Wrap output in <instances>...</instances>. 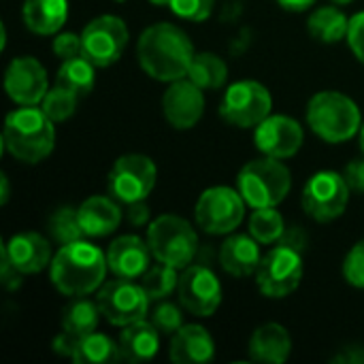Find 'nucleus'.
Listing matches in <instances>:
<instances>
[{
  "label": "nucleus",
  "instance_id": "20",
  "mask_svg": "<svg viewBox=\"0 0 364 364\" xmlns=\"http://www.w3.org/2000/svg\"><path fill=\"white\" fill-rule=\"evenodd\" d=\"M168 356L177 364L209 363L215 356V343L207 328L198 324H188L173 335Z\"/></svg>",
  "mask_w": 364,
  "mask_h": 364
},
{
  "label": "nucleus",
  "instance_id": "35",
  "mask_svg": "<svg viewBox=\"0 0 364 364\" xmlns=\"http://www.w3.org/2000/svg\"><path fill=\"white\" fill-rule=\"evenodd\" d=\"M149 322L158 328L160 335H175L183 326V314L177 305L168 301H158V305L149 311Z\"/></svg>",
  "mask_w": 364,
  "mask_h": 364
},
{
  "label": "nucleus",
  "instance_id": "24",
  "mask_svg": "<svg viewBox=\"0 0 364 364\" xmlns=\"http://www.w3.org/2000/svg\"><path fill=\"white\" fill-rule=\"evenodd\" d=\"M77 211L85 237H107L115 232L122 222V211L109 196H92Z\"/></svg>",
  "mask_w": 364,
  "mask_h": 364
},
{
  "label": "nucleus",
  "instance_id": "28",
  "mask_svg": "<svg viewBox=\"0 0 364 364\" xmlns=\"http://www.w3.org/2000/svg\"><path fill=\"white\" fill-rule=\"evenodd\" d=\"M98 318V303H92L83 296H73V301L62 309V331L75 337H85L96 331Z\"/></svg>",
  "mask_w": 364,
  "mask_h": 364
},
{
  "label": "nucleus",
  "instance_id": "14",
  "mask_svg": "<svg viewBox=\"0 0 364 364\" xmlns=\"http://www.w3.org/2000/svg\"><path fill=\"white\" fill-rule=\"evenodd\" d=\"M179 303L192 316L207 318L213 316L222 303V286L218 275L205 264L186 267L177 284Z\"/></svg>",
  "mask_w": 364,
  "mask_h": 364
},
{
  "label": "nucleus",
  "instance_id": "2",
  "mask_svg": "<svg viewBox=\"0 0 364 364\" xmlns=\"http://www.w3.org/2000/svg\"><path fill=\"white\" fill-rule=\"evenodd\" d=\"M107 254L85 241H73L58 250L51 260V284L64 296H87L102 286Z\"/></svg>",
  "mask_w": 364,
  "mask_h": 364
},
{
  "label": "nucleus",
  "instance_id": "42",
  "mask_svg": "<svg viewBox=\"0 0 364 364\" xmlns=\"http://www.w3.org/2000/svg\"><path fill=\"white\" fill-rule=\"evenodd\" d=\"M77 341H79V337H75V335H70V333L62 331V333H60V335L53 339L51 348H53V352H55V354L73 358V354H75V348H77Z\"/></svg>",
  "mask_w": 364,
  "mask_h": 364
},
{
  "label": "nucleus",
  "instance_id": "11",
  "mask_svg": "<svg viewBox=\"0 0 364 364\" xmlns=\"http://www.w3.org/2000/svg\"><path fill=\"white\" fill-rule=\"evenodd\" d=\"M149 301L151 299L143 286H136L134 279L122 277L107 282L96 296L100 314L115 326H128L145 320L149 316Z\"/></svg>",
  "mask_w": 364,
  "mask_h": 364
},
{
  "label": "nucleus",
  "instance_id": "8",
  "mask_svg": "<svg viewBox=\"0 0 364 364\" xmlns=\"http://www.w3.org/2000/svg\"><path fill=\"white\" fill-rule=\"evenodd\" d=\"M156 175L158 171L151 158L143 154H126L117 158L115 164L111 166L107 188L115 200L130 205L136 200H145L149 196V192L156 186Z\"/></svg>",
  "mask_w": 364,
  "mask_h": 364
},
{
  "label": "nucleus",
  "instance_id": "15",
  "mask_svg": "<svg viewBox=\"0 0 364 364\" xmlns=\"http://www.w3.org/2000/svg\"><path fill=\"white\" fill-rule=\"evenodd\" d=\"M4 90L9 98L17 105H38L45 94L49 92L47 87V73L43 64L30 55L15 58L6 73H4Z\"/></svg>",
  "mask_w": 364,
  "mask_h": 364
},
{
  "label": "nucleus",
  "instance_id": "31",
  "mask_svg": "<svg viewBox=\"0 0 364 364\" xmlns=\"http://www.w3.org/2000/svg\"><path fill=\"white\" fill-rule=\"evenodd\" d=\"M286 226H284V218L279 215V211H275V207H260L254 209L252 218H250V235L262 243H279V239L284 237Z\"/></svg>",
  "mask_w": 364,
  "mask_h": 364
},
{
  "label": "nucleus",
  "instance_id": "40",
  "mask_svg": "<svg viewBox=\"0 0 364 364\" xmlns=\"http://www.w3.org/2000/svg\"><path fill=\"white\" fill-rule=\"evenodd\" d=\"M343 177L350 186L352 192H358V194H364V156L363 158H356L352 160L346 171H343Z\"/></svg>",
  "mask_w": 364,
  "mask_h": 364
},
{
  "label": "nucleus",
  "instance_id": "51",
  "mask_svg": "<svg viewBox=\"0 0 364 364\" xmlns=\"http://www.w3.org/2000/svg\"><path fill=\"white\" fill-rule=\"evenodd\" d=\"M115 2H124V0H115Z\"/></svg>",
  "mask_w": 364,
  "mask_h": 364
},
{
  "label": "nucleus",
  "instance_id": "3",
  "mask_svg": "<svg viewBox=\"0 0 364 364\" xmlns=\"http://www.w3.org/2000/svg\"><path fill=\"white\" fill-rule=\"evenodd\" d=\"M55 130L53 122L36 109V105H23L6 115L2 130L4 149L26 164H36L53 151Z\"/></svg>",
  "mask_w": 364,
  "mask_h": 364
},
{
  "label": "nucleus",
  "instance_id": "39",
  "mask_svg": "<svg viewBox=\"0 0 364 364\" xmlns=\"http://www.w3.org/2000/svg\"><path fill=\"white\" fill-rule=\"evenodd\" d=\"M348 43H350L354 55L364 64V11L363 13H356V15L350 19Z\"/></svg>",
  "mask_w": 364,
  "mask_h": 364
},
{
  "label": "nucleus",
  "instance_id": "9",
  "mask_svg": "<svg viewBox=\"0 0 364 364\" xmlns=\"http://www.w3.org/2000/svg\"><path fill=\"white\" fill-rule=\"evenodd\" d=\"M271 92L258 81L232 83L220 105V115L237 128H254L271 115Z\"/></svg>",
  "mask_w": 364,
  "mask_h": 364
},
{
  "label": "nucleus",
  "instance_id": "10",
  "mask_svg": "<svg viewBox=\"0 0 364 364\" xmlns=\"http://www.w3.org/2000/svg\"><path fill=\"white\" fill-rule=\"evenodd\" d=\"M196 224L209 235H228L243 222L245 200L239 190L215 186L200 194L196 209Z\"/></svg>",
  "mask_w": 364,
  "mask_h": 364
},
{
  "label": "nucleus",
  "instance_id": "1",
  "mask_svg": "<svg viewBox=\"0 0 364 364\" xmlns=\"http://www.w3.org/2000/svg\"><path fill=\"white\" fill-rule=\"evenodd\" d=\"M136 55L151 79L173 83L188 75L196 53L190 36L179 26L160 21L143 30L136 43Z\"/></svg>",
  "mask_w": 364,
  "mask_h": 364
},
{
  "label": "nucleus",
  "instance_id": "22",
  "mask_svg": "<svg viewBox=\"0 0 364 364\" xmlns=\"http://www.w3.org/2000/svg\"><path fill=\"white\" fill-rule=\"evenodd\" d=\"M117 346H119L122 360H128L132 364L147 363L160 350V333L151 322L139 320L134 324L124 326Z\"/></svg>",
  "mask_w": 364,
  "mask_h": 364
},
{
  "label": "nucleus",
  "instance_id": "25",
  "mask_svg": "<svg viewBox=\"0 0 364 364\" xmlns=\"http://www.w3.org/2000/svg\"><path fill=\"white\" fill-rule=\"evenodd\" d=\"M68 17V0H26L23 23L34 34H55Z\"/></svg>",
  "mask_w": 364,
  "mask_h": 364
},
{
  "label": "nucleus",
  "instance_id": "4",
  "mask_svg": "<svg viewBox=\"0 0 364 364\" xmlns=\"http://www.w3.org/2000/svg\"><path fill=\"white\" fill-rule=\"evenodd\" d=\"M358 105L341 92H318L307 105L309 128L326 143H343L360 130Z\"/></svg>",
  "mask_w": 364,
  "mask_h": 364
},
{
  "label": "nucleus",
  "instance_id": "32",
  "mask_svg": "<svg viewBox=\"0 0 364 364\" xmlns=\"http://www.w3.org/2000/svg\"><path fill=\"white\" fill-rule=\"evenodd\" d=\"M141 286L143 290L147 292V296L151 301H162L166 299L179 284V275H177V269L168 267V264H156V267H149L147 273L141 277Z\"/></svg>",
  "mask_w": 364,
  "mask_h": 364
},
{
  "label": "nucleus",
  "instance_id": "37",
  "mask_svg": "<svg viewBox=\"0 0 364 364\" xmlns=\"http://www.w3.org/2000/svg\"><path fill=\"white\" fill-rule=\"evenodd\" d=\"M343 277L348 279L350 286L364 290V239L358 241L350 254L346 256L343 262Z\"/></svg>",
  "mask_w": 364,
  "mask_h": 364
},
{
  "label": "nucleus",
  "instance_id": "19",
  "mask_svg": "<svg viewBox=\"0 0 364 364\" xmlns=\"http://www.w3.org/2000/svg\"><path fill=\"white\" fill-rule=\"evenodd\" d=\"M9 260L21 275L41 273L47 264H51V247L49 241L38 232H21L9 239L2 245Z\"/></svg>",
  "mask_w": 364,
  "mask_h": 364
},
{
  "label": "nucleus",
  "instance_id": "33",
  "mask_svg": "<svg viewBox=\"0 0 364 364\" xmlns=\"http://www.w3.org/2000/svg\"><path fill=\"white\" fill-rule=\"evenodd\" d=\"M49 235L60 245L79 241L83 237V228H81V222H79V211L70 209V207L58 209L49 218Z\"/></svg>",
  "mask_w": 364,
  "mask_h": 364
},
{
  "label": "nucleus",
  "instance_id": "46",
  "mask_svg": "<svg viewBox=\"0 0 364 364\" xmlns=\"http://www.w3.org/2000/svg\"><path fill=\"white\" fill-rule=\"evenodd\" d=\"M286 11H294V13H301V11H307L309 6L316 4V0H277Z\"/></svg>",
  "mask_w": 364,
  "mask_h": 364
},
{
  "label": "nucleus",
  "instance_id": "26",
  "mask_svg": "<svg viewBox=\"0 0 364 364\" xmlns=\"http://www.w3.org/2000/svg\"><path fill=\"white\" fill-rule=\"evenodd\" d=\"M348 28H350V19L337 6H320L307 19L309 34L326 45L339 43L343 36H348Z\"/></svg>",
  "mask_w": 364,
  "mask_h": 364
},
{
  "label": "nucleus",
  "instance_id": "44",
  "mask_svg": "<svg viewBox=\"0 0 364 364\" xmlns=\"http://www.w3.org/2000/svg\"><path fill=\"white\" fill-rule=\"evenodd\" d=\"M335 364H364V348L360 346H350V348H343L335 358Z\"/></svg>",
  "mask_w": 364,
  "mask_h": 364
},
{
  "label": "nucleus",
  "instance_id": "45",
  "mask_svg": "<svg viewBox=\"0 0 364 364\" xmlns=\"http://www.w3.org/2000/svg\"><path fill=\"white\" fill-rule=\"evenodd\" d=\"M279 243L290 245V247H294V250L303 252V250H305V245H307V237H305V232H303L299 226H294V228H290V230H286V232H284V237L279 239Z\"/></svg>",
  "mask_w": 364,
  "mask_h": 364
},
{
  "label": "nucleus",
  "instance_id": "36",
  "mask_svg": "<svg viewBox=\"0 0 364 364\" xmlns=\"http://www.w3.org/2000/svg\"><path fill=\"white\" fill-rule=\"evenodd\" d=\"M168 9L188 21H203L213 11V0H168Z\"/></svg>",
  "mask_w": 364,
  "mask_h": 364
},
{
  "label": "nucleus",
  "instance_id": "38",
  "mask_svg": "<svg viewBox=\"0 0 364 364\" xmlns=\"http://www.w3.org/2000/svg\"><path fill=\"white\" fill-rule=\"evenodd\" d=\"M53 53L62 60H70V58L81 55V36H77L73 32H64V34L55 36Z\"/></svg>",
  "mask_w": 364,
  "mask_h": 364
},
{
  "label": "nucleus",
  "instance_id": "41",
  "mask_svg": "<svg viewBox=\"0 0 364 364\" xmlns=\"http://www.w3.org/2000/svg\"><path fill=\"white\" fill-rule=\"evenodd\" d=\"M0 256H2V260H0V282H2V286H4L6 290L19 288V284H21L19 275H21V273L13 267V262L9 260L4 247H0Z\"/></svg>",
  "mask_w": 364,
  "mask_h": 364
},
{
  "label": "nucleus",
  "instance_id": "21",
  "mask_svg": "<svg viewBox=\"0 0 364 364\" xmlns=\"http://www.w3.org/2000/svg\"><path fill=\"white\" fill-rule=\"evenodd\" d=\"M250 358L256 363L282 364L292 352V339L282 324H264L254 331L250 339Z\"/></svg>",
  "mask_w": 364,
  "mask_h": 364
},
{
  "label": "nucleus",
  "instance_id": "29",
  "mask_svg": "<svg viewBox=\"0 0 364 364\" xmlns=\"http://www.w3.org/2000/svg\"><path fill=\"white\" fill-rule=\"evenodd\" d=\"M119 358V346L96 331L85 337H79L73 354V360L77 364H111L117 363Z\"/></svg>",
  "mask_w": 364,
  "mask_h": 364
},
{
  "label": "nucleus",
  "instance_id": "23",
  "mask_svg": "<svg viewBox=\"0 0 364 364\" xmlns=\"http://www.w3.org/2000/svg\"><path fill=\"white\" fill-rule=\"evenodd\" d=\"M260 247L258 241L250 235H232L224 241L220 252V262L226 273L235 277H247L258 271L260 267Z\"/></svg>",
  "mask_w": 364,
  "mask_h": 364
},
{
  "label": "nucleus",
  "instance_id": "7",
  "mask_svg": "<svg viewBox=\"0 0 364 364\" xmlns=\"http://www.w3.org/2000/svg\"><path fill=\"white\" fill-rule=\"evenodd\" d=\"M303 279V256L299 250L279 243L267 252L256 271V284L269 299H284L292 294Z\"/></svg>",
  "mask_w": 364,
  "mask_h": 364
},
{
  "label": "nucleus",
  "instance_id": "47",
  "mask_svg": "<svg viewBox=\"0 0 364 364\" xmlns=\"http://www.w3.org/2000/svg\"><path fill=\"white\" fill-rule=\"evenodd\" d=\"M0 188H2V190H0V203L6 205V203H9V192H11V190H9V177H6V175H0Z\"/></svg>",
  "mask_w": 364,
  "mask_h": 364
},
{
  "label": "nucleus",
  "instance_id": "18",
  "mask_svg": "<svg viewBox=\"0 0 364 364\" xmlns=\"http://www.w3.org/2000/svg\"><path fill=\"white\" fill-rule=\"evenodd\" d=\"M149 243L136 235H124L115 239L107 250V262L115 277L122 279H139L147 273L151 262Z\"/></svg>",
  "mask_w": 364,
  "mask_h": 364
},
{
  "label": "nucleus",
  "instance_id": "12",
  "mask_svg": "<svg viewBox=\"0 0 364 364\" xmlns=\"http://www.w3.org/2000/svg\"><path fill=\"white\" fill-rule=\"evenodd\" d=\"M128 45V28L115 15L92 19L81 32V55L94 66L105 68L115 64Z\"/></svg>",
  "mask_w": 364,
  "mask_h": 364
},
{
  "label": "nucleus",
  "instance_id": "50",
  "mask_svg": "<svg viewBox=\"0 0 364 364\" xmlns=\"http://www.w3.org/2000/svg\"><path fill=\"white\" fill-rule=\"evenodd\" d=\"M333 2H337V4H350L352 0H333Z\"/></svg>",
  "mask_w": 364,
  "mask_h": 364
},
{
  "label": "nucleus",
  "instance_id": "27",
  "mask_svg": "<svg viewBox=\"0 0 364 364\" xmlns=\"http://www.w3.org/2000/svg\"><path fill=\"white\" fill-rule=\"evenodd\" d=\"M94 64L85 60L83 55L62 60V66L55 77V85L77 94L79 98H85L94 90Z\"/></svg>",
  "mask_w": 364,
  "mask_h": 364
},
{
  "label": "nucleus",
  "instance_id": "43",
  "mask_svg": "<svg viewBox=\"0 0 364 364\" xmlns=\"http://www.w3.org/2000/svg\"><path fill=\"white\" fill-rule=\"evenodd\" d=\"M126 215H128V222L132 226H145L147 220H149V207L143 200L130 203L128 209H126Z\"/></svg>",
  "mask_w": 364,
  "mask_h": 364
},
{
  "label": "nucleus",
  "instance_id": "13",
  "mask_svg": "<svg viewBox=\"0 0 364 364\" xmlns=\"http://www.w3.org/2000/svg\"><path fill=\"white\" fill-rule=\"evenodd\" d=\"M350 186L343 175L335 171L316 173L303 190V209L316 222H333L343 215L350 200Z\"/></svg>",
  "mask_w": 364,
  "mask_h": 364
},
{
  "label": "nucleus",
  "instance_id": "6",
  "mask_svg": "<svg viewBox=\"0 0 364 364\" xmlns=\"http://www.w3.org/2000/svg\"><path fill=\"white\" fill-rule=\"evenodd\" d=\"M147 243L154 258L177 271L190 267L198 252V237L192 224L179 215H160L147 228Z\"/></svg>",
  "mask_w": 364,
  "mask_h": 364
},
{
  "label": "nucleus",
  "instance_id": "48",
  "mask_svg": "<svg viewBox=\"0 0 364 364\" xmlns=\"http://www.w3.org/2000/svg\"><path fill=\"white\" fill-rule=\"evenodd\" d=\"M151 4H158V6H168V0H149Z\"/></svg>",
  "mask_w": 364,
  "mask_h": 364
},
{
  "label": "nucleus",
  "instance_id": "17",
  "mask_svg": "<svg viewBox=\"0 0 364 364\" xmlns=\"http://www.w3.org/2000/svg\"><path fill=\"white\" fill-rule=\"evenodd\" d=\"M254 143L269 158H292L303 145V128L292 117L269 115L256 126Z\"/></svg>",
  "mask_w": 364,
  "mask_h": 364
},
{
  "label": "nucleus",
  "instance_id": "34",
  "mask_svg": "<svg viewBox=\"0 0 364 364\" xmlns=\"http://www.w3.org/2000/svg\"><path fill=\"white\" fill-rule=\"evenodd\" d=\"M77 102H79V96H77V94H73V92L60 87V85H53V87L45 94V98L41 100V109H43V113L55 124V122L68 119V117L75 113Z\"/></svg>",
  "mask_w": 364,
  "mask_h": 364
},
{
  "label": "nucleus",
  "instance_id": "49",
  "mask_svg": "<svg viewBox=\"0 0 364 364\" xmlns=\"http://www.w3.org/2000/svg\"><path fill=\"white\" fill-rule=\"evenodd\" d=\"M360 149H363V154H364V126H363V130H360Z\"/></svg>",
  "mask_w": 364,
  "mask_h": 364
},
{
  "label": "nucleus",
  "instance_id": "5",
  "mask_svg": "<svg viewBox=\"0 0 364 364\" xmlns=\"http://www.w3.org/2000/svg\"><path fill=\"white\" fill-rule=\"evenodd\" d=\"M237 188L252 209L277 207L292 188V175L290 168L279 162V158L267 156L260 160H252L241 168L237 177Z\"/></svg>",
  "mask_w": 364,
  "mask_h": 364
},
{
  "label": "nucleus",
  "instance_id": "30",
  "mask_svg": "<svg viewBox=\"0 0 364 364\" xmlns=\"http://www.w3.org/2000/svg\"><path fill=\"white\" fill-rule=\"evenodd\" d=\"M188 79H192L203 90H218L228 79V66L220 55H215L211 51L196 53L190 64Z\"/></svg>",
  "mask_w": 364,
  "mask_h": 364
},
{
  "label": "nucleus",
  "instance_id": "16",
  "mask_svg": "<svg viewBox=\"0 0 364 364\" xmlns=\"http://www.w3.org/2000/svg\"><path fill=\"white\" fill-rule=\"evenodd\" d=\"M162 111L166 122L177 130L194 128L205 113L203 87L192 79H177L168 85L162 98Z\"/></svg>",
  "mask_w": 364,
  "mask_h": 364
}]
</instances>
